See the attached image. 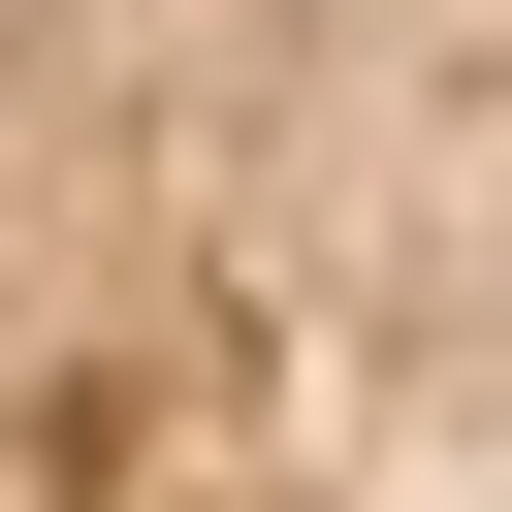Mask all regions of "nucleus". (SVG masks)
I'll list each match as a JSON object with an SVG mask.
<instances>
[{
  "instance_id": "nucleus-1",
  "label": "nucleus",
  "mask_w": 512,
  "mask_h": 512,
  "mask_svg": "<svg viewBox=\"0 0 512 512\" xmlns=\"http://www.w3.org/2000/svg\"><path fill=\"white\" fill-rule=\"evenodd\" d=\"M0 512H512V0H0Z\"/></svg>"
}]
</instances>
